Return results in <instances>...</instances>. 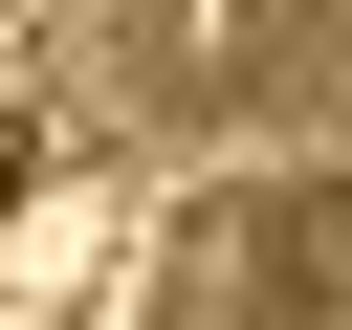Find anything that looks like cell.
I'll return each mask as SVG.
<instances>
[{"label": "cell", "mask_w": 352, "mask_h": 330, "mask_svg": "<svg viewBox=\"0 0 352 330\" xmlns=\"http://www.w3.org/2000/svg\"><path fill=\"white\" fill-rule=\"evenodd\" d=\"M22 66H44L66 154H242L264 176V132L286 154L352 132V22L330 0H286V22H44Z\"/></svg>", "instance_id": "obj_1"}, {"label": "cell", "mask_w": 352, "mask_h": 330, "mask_svg": "<svg viewBox=\"0 0 352 330\" xmlns=\"http://www.w3.org/2000/svg\"><path fill=\"white\" fill-rule=\"evenodd\" d=\"M110 330H352V132L330 154H264V176H198L132 242Z\"/></svg>", "instance_id": "obj_2"}]
</instances>
